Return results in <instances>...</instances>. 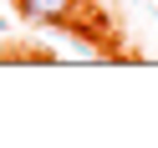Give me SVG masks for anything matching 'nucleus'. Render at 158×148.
Listing matches in <instances>:
<instances>
[{
	"label": "nucleus",
	"instance_id": "2",
	"mask_svg": "<svg viewBox=\"0 0 158 148\" xmlns=\"http://www.w3.org/2000/svg\"><path fill=\"white\" fill-rule=\"evenodd\" d=\"M0 31H5V21H0Z\"/></svg>",
	"mask_w": 158,
	"mask_h": 148
},
{
	"label": "nucleus",
	"instance_id": "1",
	"mask_svg": "<svg viewBox=\"0 0 158 148\" xmlns=\"http://www.w3.org/2000/svg\"><path fill=\"white\" fill-rule=\"evenodd\" d=\"M15 11L26 21H41V26H72L77 0H15Z\"/></svg>",
	"mask_w": 158,
	"mask_h": 148
}]
</instances>
